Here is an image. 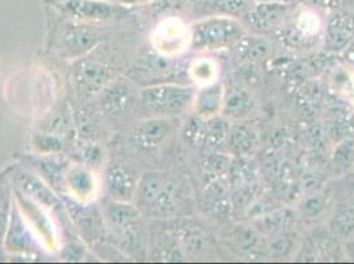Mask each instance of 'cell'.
Masks as SVG:
<instances>
[{
  "instance_id": "cell-37",
  "label": "cell",
  "mask_w": 354,
  "mask_h": 264,
  "mask_svg": "<svg viewBox=\"0 0 354 264\" xmlns=\"http://www.w3.org/2000/svg\"><path fill=\"white\" fill-rule=\"evenodd\" d=\"M159 0H119L120 4L126 6V7H130V8H135V7H145V6H149V4H153Z\"/></svg>"
},
{
  "instance_id": "cell-35",
  "label": "cell",
  "mask_w": 354,
  "mask_h": 264,
  "mask_svg": "<svg viewBox=\"0 0 354 264\" xmlns=\"http://www.w3.org/2000/svg\"><path fill=\"white\" fill-rule=\"evenodd\" d=\"M336 84V90L339 94L354 106V73L353 72H342L337 74L333 79Z\"/></svg>"
},
{
  "instance_id": "cell-36",
  "label": "cell",
  "mask_w": 354,
  "mask_h": 264,
  "mask_svg": "<svg viewBox=\"0 0 354 264\" xmlns=\"http://www.w3.org/2000/svg\"><path fill=\"white\" fill-rule=\"evenodd\" d=\"M84 256V247L75 243H69L62 249V258L65 261H80Z\"/></svg>"
},
{
  "instance_id": "cell-23",
  "label": "cell",
  "mask_w": 354,
  "mask_h": 264,
  "mask_svg": "<svg viewBox=\"0 0 354 264\" xmlns=\"http://www.w3.org/2000/svg\"><path fill=\"white\" fill-rule=\"evenodd\" d=\"M188 75L196 88H205L220 82L221 65L217 59L204 55L193 59L188 68Z\"/></svg>"
},
{
  "instance_id": "cell-1",
  "label": "cell",
  "mask_w": 354,
  "mask_h": 264,
  "mask_svg": "<svg viewBox=\"0 0 354 264\" xmlns=\"http://www.w3.org/2000/svg\"><path fill=\"white\" fill-rule=\"evenodd\" d=\"M133 201L142 216L153 220L176 218L183 209L180 185L165 172H148L140 177Z\"/></svg>"
},
{
  "instance_id": "cell-17",
  "label": "cell",
  "mask_w": 354,
  "mask_h": 264,
  "mask_svg": "<svg viewBox=\"0 0 354 264\" xmlns=\"http://www.w3.org/2000/svg\"><path fill=\"white\" fill-rule=\"evenodd\" d=\"M74 82L85 94H100L107 85L109 73L102 64L95 61H81L74 66Z\"/></svg>"
},
{
  "instance_id": "cell-32",
  "label": "cell",
  "mask_w": 354,
  "mask_h": 264,
  "mask_svg": "<svg viewBox=\"0 0 354 264\" xmlns=\"http://www.w3.org/2000/svg\"><path fill=\"white\" fill-rule=\"evenodd\" d=\"M74 158L77 162L88 165V167H93V165H98L102 158V148L94 143H86V144H81L80 147L74 149Z\"/></svg>"
},
{
  "instance_id": "cell-26",
  "label": "cell",
  "mask_w": 354,
  "mask_h": 264,
  "mask_svg": "<svg viewBox=\"0 0 354 264\" xmlns=\"http://www.w3.org/2000/svg\"><path fill=\"white\" fill-rule=\"evenodd\" d=\"M299 243H300V236L297 233L291 229H287L281 233L268 236L266 249L271 258L286 259L294 255V251L299 247Z\"/></svg>"
},
{
  "instance_id": "cell-27",
  "label": "cell",
  "mask_w": 354,
  "mask_h": 264,
  "mask_svg": "<svg viewBox=\"0 0 354 264\" xmlns=\"http://www.w3.org/2000/svg\"><path fill=\"white\" fill-rule=\"evenodd\" d=\"M101 95V104L106 113L117 115L120 114L127 106L131 102L130 100V90L123 84H107L102 91L100 93Z\"/></svg>"
},
{
  "instance_id": "cell-41",
  "label": "cell",
  "mask_w": 354,
  "mask_h": 264,
  "mask_svg": "<svg viewBox=\"0 0 354 264\" xmlns=\"http://www.w3.org/2000/svg\"><path fill=\"white\" fill-rule=\"evenodd\" d=\"M109 1H119V0H109Z\"/></svg>"
},
{
  "instance_id": "cell-39",
  "label": "cell",
  "mask_w": 354,
  "mask_h": 264,
  "mask_svg": "<svg viewBox=\"0 0 354 264\" xmlns=\"http://www.w3.org/2000/svg\"><path fill=\"white\" fill-rule=\"evenodd\" d=\"M344 249H345V254L349 259L354 261V239H351L348 242H344Z\"/></svg>"
},
{
  "instance_id": "cell-3",
  "label": "cell",
  "mask_w": 354,
  "mask_h": 264,
  "mask_svg": "<svg viewBox=\"0 0 354 264\" xmlns=\"http://www.w3.org/2000/svg\"><path fill=\"white\" fill-rule=\"evenodd\" d=\"M196 88L177 84H160L140 91V103L149 117H178L191 110Z\"/></svg>"
},
{
  "instance_id": "cell-40",
  "label": "cell",
  "mask_w": 354,
  "mask_h": 264,
  "mask_svg": "<svg viewBox=\"0 0 354 264\" xmlns=\"http://www.w3.org/2000/svg\"><path fill=\"white\" fill-rule=\"evenodd\" d=\"M45 3H48V4H50V6H56V7H59V4H62L64 1H66V0H44Z\"/></svg>"
},
{
  "instance_id": "cell-12",
  "label": "cell",
  "mask_w": 354,
  "mask_h": 264,
  "mask_svg": "<svg viewBox=\"0 0 354 264\" xmlns=\"http://www.w3.org/2000/svg\"><path fill=\"white\" fill-rule=\"evenodd\" d=\"M65 191L78 202H91L98 191V181L93 169L84 164H71L65 173Z\"/></svg>"
},
{
  "instance_id": "cell-38",
  "label": "cell",
  "mask_w": 354,
  "mask_h": 264,
  "mask_svg": "<svg viewBox=\"0 0 354 264\" xmlns=\"http://www.w3.org/2000/svg\"><path fill=\"white\" fill-rule=\"evenodd\" d=\"M344 0H307V3L310 4V7L317 6V7H325V6H336L339 4Z\"/></svg>"
},
{
  "instance_id": "cell-14",
  "label": "cell",
  "mask_w": 354,
  "mask_h": 264,
  "mask_svg": "<svg viewBox=\"0 0 354 264\" xmlns=\"http://www.w3.org/2000/svg\"><path fill=\"white\" fill-rule=\"evenodd\" d=\"M245 15L255 28L272 30L290 15V4L279 0H263L251 6Z\"/></svg>"
},
{
  "instance_id": "cell-18",
  "label": "cell",
  "mask_w": 354,
  "mask_h": 264,
  "mask_svg": "<svg viewBox=\"0 0 354 264\" xmlns=\"http://www.w3.org/2000/svg\"><path fill=\"white\" fill-rule=\"evenodd\" d=\"M255 109V100L248 88H225L222 117L229 122H241L250 117Z\"/></svg>"
},
{
  "instance_id": "cell-21",
  "label": "cell",
  "mask_w": 354,
  "mask_h": 264,
  "mask_svg": "<svg viewBox=\"0 0 354 264\" xmlns=\"http://www.w3.org/2000/svg\"><path fill=\"white\" fill-rule=\"evenodd\" d=\"M326 225L332 236L341 242L354 239V205L335 206L328 214Z\"/></svg>"
},
{
  "instance_id": "cell-24",
  "label": "cell",
  "mask_w": 354,
  "mask_h": 264,
  "mask_svg": "<svg viewBox=\"0 0 354 264\" xmlns=\"http://www.w3.org/2000/svg\"><path fill=\"white\" fill-rule=\"evenodd\" d=\"M291 36L300 40H310L316 37L323 28L320 15L310 6L296 11L291 19Z\"/></svg>"
},
{
  "instance_id": "cell-25",
  "label": "cell",
  "mask_w": 354,
  "mask_h": 264,
  "mask_svg": "<svg viewBox=\"0 0 354 264\" xmlns=\"http://www.w3.org/2000/svg\"><path fill=\"white\" fill-rule=\"evenodd\" d=\"M295 220V214L287 209L278 210L270 214H265L254 222V229L262 236H271V235L281 233L283 230L291 229V225Z\"/></svg>"
},
{
  "instance_id": "cell-10",
  "label": "cell",
  "mask_w": 354,
  "mask_h": 264,
  "mask_svg": "<svg viewBox=\"0 0 354 264\" xmlns=\"http://www.w3.org/2000/svg\"><path fill=\"white\" fill-rule=\"evenodd\" d=\"M100 37V32L91 24L73 20L62 32L61 55L66 59H81L98 45Z\"/></svg>"
},
{
  "instance_id": "cell-16",
  "label": "cell",
  "mask_w": 354,
  "mask_h": 264,
  "mask_svg": "<svg viewBox=\"0 0 354 264\" xmlns=\"http://www.w3.org/2000/svg\"><path fill=\"white\" fill-rule=\"evenodd\" d=\"M138 181L133 173L123 167H111L104 175V191L109 200L133 202Z\"/></svg>"
},
{
  "instance_id": "cell-6",
  "label": "cell",
  "mask_w": 354,
  "mask_h": 264,
  "mask_svg": "<svg viewBox=\"0 0 354 264\" xmlns=\"http://www.w3.org/2000/svg\"><path fill=\"white\" fill-rule=\"evenodd\" d=\"M59 7L72 20L88 24L120 20L130 15L133 10L119 1L109 0H66Z\"/></svg>"
},
{
  "instance_id": "cell-13",
  "label": "cell",
  "mask_w": 354,
  "mask_h": 264,
  "mask_svg": "<svg viewBox=\"0 0 354 264\" xmlns=\"http://www.w3.org/2000/svg\"><path fill=\"white\" fill-rule=\"evenodd\" d=\"M175 129V117H148L135 127L133 143L143 149H153L165 142Z\"/></svg>"
},
{
  "instance_id": "cell-30",
  "label": "cell",
  "mask_w": 354,
  "mask_h": 264,
  "mask_svg": "<svg viewBox=\"0 0 354 264\" xmlns=\"http://www.w3.org/2000/svg\"><path fill=\"white\" fill-rule=\"evenodd\" d=\"M33 147L40 155H53L64 149V140L55 132L44 131L37 133L32 142Z\"/></svg>"
},
{
  "instance_id": "cell-33",
  "label": "cell",
  "mask_w": 354,
  "mask_h": 264,
  "mask_svg": "<svg viewBox=\"0 0 354 264\" xmlns=\"http://www.w3.org/2000/svg\"><path fill=\"white\" fill-rule=\"evenodd\" d=\"M262 235L259 234L254 227L252 229H246V227H241L239 230H236L232 242L236 246V249L239 252H250L258 245V239Z\"/></svg>"
},
{
  "instance_id": "cell-7",
  "label": "cell",
  "mask_w": 354,
  "mask_h": 264,
  "mask_svg": "<svg viewBox=\"0 0 354 264\" xmlns=\"http://www.w3.org/2000/svg\"><path fill=\"white\" fill-rule=\"evenodd\" d=\"M14 198L19 210L28 222L32 232L36 233L45 249L49 251H56L59 249L57 230L52 223L49 214L45 211L44 206L37 204L28 196L17 189L14 191Z\"/></svg>"
},
{
  "instance_id": "cell-11",
  "label": "cell",
  "mask_w": 354,
  "mask_h": 264,
  "mask_svg": "<svg viewBox=\"0 0 354 264\" xmlns=\"http://www.w3.org/2000/svg\"><path fill=\"white\" fill-rule=\"evenodd\" d=\"M12 178L17 191L24 193L45 209H55L61 205L55 189L37 173H32L24 168H17L12 173Z\"/></svg>"
},
{
  "instance_id": "cell-8",
  "label": "cell",
  "mask_w": 354,
  "mask_h": 264,
  "mask_svg": "<svg viewBox=\"0 0 354 264\" xmlns=\"http://www.w3.org/2000/svg\"><path fill=\"white\" fill-rule=\"evenodd\" d=\"M65 205L75 229L85 242L94 245L104 239L107 230L104 211L91 202H78L72 198H68Z\"/></svg>"
},
{
  "instance_id": "cell-9",
  "label": "cell",
  "mask_w": 354,
  "mask_h": 264,
  "mask_svg": "<svg viewBox=\"0 0 354 264\" xmlns=\"http://www.w3.org/2000/svg\"><path fill=\"white\" fill-rule=\"evenodd\" d=\"M187 258L209 259L216 256L214 238L207 229L197 222L184 220L174 232Z\"/></svg>"
},
{
  "instance_id": "cell-4",
  "label": "cell",
  "mask_w": 354,
  "mask_h": 264,
  "mask_svg": "<svg viewBox=\"0 0 354 264\" xmlns=\"http://www.w3.org/2000/svg\"><path fill=\"white\" fill-rule=\"evenodd\" d=\"M107 230L122 245L123 249H135L142 241V214L131 202L109 200L104 206Z\"/></svg>"
},
{
  "instance_id": "cell-2",
  "label": "cell",
  "mask_w": 354,
  "mask_h": 264,
  "mask_svg": "<svg viewBox=\"0 0 354 264\" xmlns=\"http://www.w3.org/2000/svg\"><path fill=\"white\" fill-rule=\"evenodd\" d=\"M246 35L245 24L236 16L225 14L205 16L191 26L192 48L201 53L236 48Z\"/></svg>"
},
{
  "instance_id": "cell-22",
  "label": "cell",
  "mask_w": 354,
  "mask_h": 264,
  "mask_svg": "<svg viewBox=\"0 0 354 264\" xmlns=\"http://www.w3.org/2000/svg\"><path fill=\"white\" fill-rule=\"evenodd\" d=\"M69 165L71 164L68 160H65L64 158H57L56 153L44 155L43 158H37L33 162V167L36 168L37 175L43 177L55 191L65 189L64 181Z\"/></svg>"
},
{
  "instance_id": "cell-29",
  "label": "cell",
  "mask_w": 354,
  "mask_h": 264,
  "mask_svg": "<svg viewBox=\"0 0 354 264\" xmlns=\"http://www.w3.org/2000/svg\"><path fill=\"white\" fill-rule=\"evenodd\" d=\"M14 204H15L14 191H11L10 187L1 185L0 187V247H3L4 245L6 234L11 222Z\"/></svg>"
},
{
  "instance_id": "cell-5",
  "label": "cell",
  "mask_w": 354,
  "mask_h": 264,
  "mask_svg": "<svg viewBox=\"0 0 354 264\" xmlns=\"http://www.w3.org/2000/svg\"><path fill=\"white\" fill-rule=\"evenodd\" d=\"M151 43L162 57H178L192 48L191 26L178 16H167L153 28Z\"/></svg>"
},
{
  "instance_id": "cell-28",
  "label": "cell",
  "mask_w": 354,
  "mask_h": 264,
  "mask_svg": "<svg viewBox=\"0 0 354 264\" xmlns=\"http://www.w3.org/2000/svg\"><path fill=\"white\" fill-rule=\"evenodd\" d=\"M241 57L250 61H262L270 55V43L262 36H250L249 33L236 45Z\"/></svg>"
},
{
  "instance_id": "cell-34",
  "label": "cell",
  "mask_w": 354,
  "mask_h": 264,
  "mask_svg": "<svg viewBox=\"0 0 354 264\" xmlns=\"http://www.w3.org/2000/svg\"><path fill=\"white\" fill-rule=\"evenodd\" d=\"M212 7L221 10L225 15H245L251 7L250 0H209Z\"/></svg>"
},
{
  "instance_id": "cell-42",
  "label": "cell",
  "mask_w": 354,
  "mask_h": 264,
  "mask_svg": "<svg viewBox=\"0 0 354 264\" xmlns=\"http://www.w3.org/2000/svg\"><path fill=\"white\" fill-rule=\"evenodd\" d=\"M0 187H1V185H0Z\"/></svg>"
},
{
  "instance_id": "cell-19",
  "label": "cell",
  "mask_w": 354,
  "mask_h": 264,
  "mask_svg": "<svg viewBox=\"0 0 354 264\" xmlns=\"http://www.w3.org/2000/svg\"><path fill=\"white\" fill-rule=\"evenodd\" d=\"M225 97V86L221 82L209 85L205 88H198L196 91L192 110L197 117L207 120L212 117H220L222 114Z\"/></svg>"
},
{
  "instance_id": "cell-31",
  "label": "cell",
  "mask_w": 354,
  "mask_h": 264,
  "mask_svg": "<svg viewBox=\"0 0 354 264\" xmlns=\"http://www.w3.org/2000/svg\"><path fill=\"white\" fill-rule=\"evenodd\" d=\"M326 206H328V200L323 194L308 196L299 207L301 218L308 220H320L328 210Z\"/></svg>"
},
{
  "instance_id": "cell-20",
  "label": "cell",
  "mask_w": 354,
  "mask_h": 264,
  "mask_svg": "<svg viewBox=\"0 0 354 264\" xmlns=\"http://www.w3.org/2000/svg\"><path fill=\"white\" fill-rule=\"evenodd\" d=\"M226 143L233 155L239 159H245L258 147V133L246 120L234 122L229 129Z\"/></svg>"
},
{
  "instance_id": "cell-15",
  "label": "cell",
  "mask_w": 354,
  "mask_h": 264,
  "mask_svg": "<svg viewBox=\"0 0 354 264\" xmlns=\"http://www.w3.org/2000/svg\"><path fill=\"white\" fill-rule=\"evenodd\" d=\"M33 241L32 229L15 202L3 247L10 254H30Z\"/></svg>"
}]
</instances>
